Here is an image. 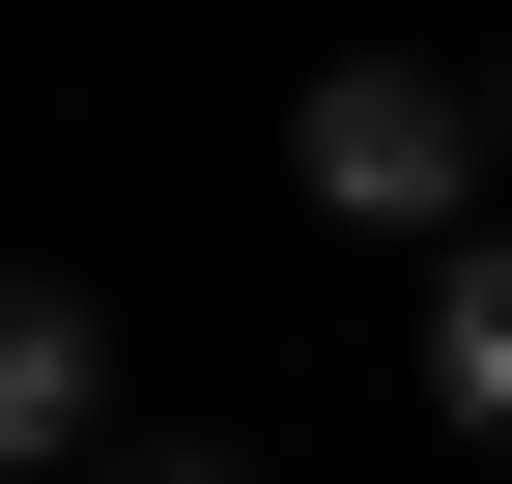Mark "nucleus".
Returning <instances> with one entry per match:
<instances>
[{"label":"nucleus","mask_w":512,"mask_h":484,"mask_svg":"<svg viewBox=\"0 0 512 484\" xmlns=\"http://www.w3.org/2000/svg\"><path fill=\"white\" fill-rule=\"evenodd\" d=\"M57 456H114V314L0 257V484H57Z\"/></svg>","instance_id":"obj_2"},{"label":"nucleus","mask_w":512,"mask_h":484,"mask_svg":"<svg viewBox=\"0 0 512 484\" xmlns=\"http://www.w3.org/2000/svg\"><path fill=\"white\" fill-rule=\"evenodd\" d=\"M484 143H512V57H484Z\"/></svg>","instance_id":"obj_5"},{"label":"nucleus","mask_w":512,"mask_h":484,"mask_svg":"<svg viewBox=\"0 0 512 484\" xmlns=\"http://www.w3.org/2000/svg\"><path fill=\"white\" fill-rule=\"evenodd\" d=\"M285 171L342 228H456V171H484V86H427V57H342V86L285 114Z\"/></svg>","instance_id":"obj_1"},{"label":"nucleus","mask_w":512,"mask_h":484,"mask_svg":"<svg viewBox=\"0 0 512 484\" xmlns=\"http://www.w3.org/2000/svg\"><path fill=\"white\" fill-rule=\"evenodd\" d=\"M114 484H256V456H114Z\"/></svg>","instance_id":"obj_4"},{"label":"nucleus","mask_w":512,"mask_h":484,"mask_svg":"<svg viewBox=\"0 0 512 484\" xmlns=\"http://www.w3.org/2000/svg\"><path fill=\"white\" fill-rule=\"evenodd\" d=\"M427 399L512 456V228H456V257H427Z\"/></svg>","instance_id":"obj_3"}]
</instances>
